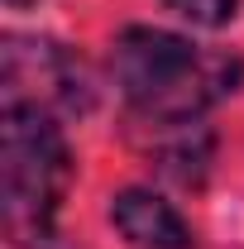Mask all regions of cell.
I'll use <instances>...</instances> for the list:
<instances>
[{
	"instance_id": "cell-1",
	"label": "cell",
	"mask_w": 244,
	"mask_h": 249,
	"mask_svg": "<svg viewBox=\"0 0 244 249\" xmlns=\"http://www.w3.org/2000/svg\"><path fill=\"white\" fill-rule=\"evenodd\" d=\"M115 82L124 101L134 106V115L149 124H196V115L211 106L215 96L235 91L240 82V62L201 53L196 43H187L182 34L168 29H124L115 38Z\"/></svg>"
},
{
	"instance_id": "cell-2",
	"label": "cell",
	"mask_w": 244,
	"mask_h": 249,
	"mask_svg": "<svg viewBox=\"0 0 244 249\" xmlns=\"http://www.w3.org/2000/svg\"><path fill=\"white\" fill-rule=\"evenodd\" d=\"M72 182V154L53 110L5 106L0 115V211L19 245L53 240V216Z\"/></svg>"
},
{
	"instance_id": "cell-3",
	"label": "cell",
	"mask_w": 244,
	"mask_h": 249,
	"mask_svg": "<svg viewBox=\"0 0 244 249\" xmlns=\"http://www.w3.org/2000/svg\"><path fill=\"white\" fill-rule=\"evenodd\" d=\"M0 82H5V106H43V110H87L91 91L77 58L48 43V38H24L10 34L0 48Z\"/></svg>"
},
{
	"instance_id": "cell-4",
	"label": "cell",
	"mask_w": 244,
	"mask_h": 249,
	"mask_svg": "<svg viewBox=\"0 0 244 249\" xmlns=\"http://www.w3.org/2000/svg\"><path fill=\"white\" fill-rule=\"evenodd\" d=\"M110 220L129 245L139 249H192V230L187 220L149 187H124L110 201Z\"/></svg>"
},
{
	"instance_id": "cell-5",
	"label": "cell",
	"mask_w": 244,
	"mask_h": 249,
	"mask_svg": "<svg viewBox=\"0 0 244 249\" xmlns=\"http://www.w3.org/2000/svg\"><path fill=\"white\" fill-rule=\"evenodd\" d=\"M168 10L201 24V29H220V24H230L240 15V0H168Z\"/></svg>"
}]
</instances>
